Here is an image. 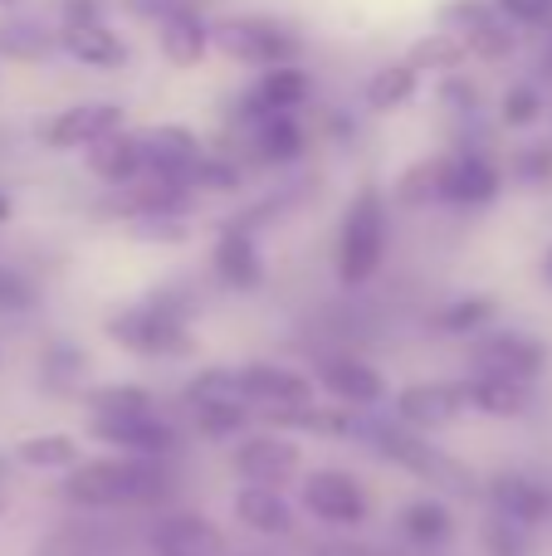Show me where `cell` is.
Segmentation results:
<instances>
[{
  "instance_id": "cell-1",
  "label": "cell",
  "mask_w": 552,
  "mask_h": 556,
  "mask_svg": "<svg viewBox=\"0 0 552 556\" xmlns=\"http://www.w3.org/2000/svg\"><path fill=\"white\" fill-rule=\"evenodd\" d=\"M64 493L84 508H147V503L172 498V473L137 459H98L74 469Z\"/></svg>"
},
{
  "instance_id": "cell-2",
  "label": "cell",
  "mask_w": 552,
  "mask_h": 556,
  "mask_svg": "<svg viewBox=\"0 0 552 556\" xmlns=\"http://www.w3.org/2000/svg\"><path fill=\"white\" fill-rule=\"evenodd\" d=\"M215 49L230 54L235 64L250 68H274V64H299L303 39L293 35L284 20L269 15H235V20H215Z\"/></svg>"
},
{
  "instance_id": "cell-3",
  "label": "cell",
  "mask_w": 552,
  "mask_h": 556,
  "mask_svg": "<svg viewBox=\"0 0 552 556\" xmlns=\"http://www.w3.org/2000/svg\"><path fill=\"white\" fill-rule=\"evenodd\" d=\"M381 250H387V205H381V195L367 186V191L348 205V220H342V244H338L342 283H367L381 264Z\"/></svg>"
},
{
  "instance_id": "cell-4",
  "label": "cell",
  "mask_w": 552,
  "mask_h": 556,
  "mask_svg": "<svg viewBox=\"0 0 552 556\" xmlns=\"http://www.w3.org/2000/svg\"><path fill=\"white\" fill-rule=\"evenodd\" d=\"M313 93V78L303 64H274V68H260V84L250 88V93L240 98L244 108V123H260V117L269 113H293V108H303Z\"/></svg>"
},
{
  "instance_id": "cell-5",
  "label": "cell",
  "mask_w": 552,
  "mask_h": 556,
  "mask_svg": "<svg viewBox=\"0 0 552 556\" xmlns=\"http://www.w3.org/2000/svg\"><path fill=\"white\" fill-rule=\"evenodd\" d=\"M123 132V108L117 103H74L64 113H54V123L45 127V142L54 152H78V147H93L103 137Z\"/></svg>"
},
{
  "instance_id": "cell-6",
  "label": "cell",
  "mask_w": 552,
  "mask_h": 556,
  "mask_svg": "<svg viewBox=\"0 0 552 556\" xmlns=\"http://www.w3.org/2000/svg\"><path fill=\"white\" fill-rule=\"evenodd\" d=\"M156 49H162L166 64L196 68L215 49V29L196 5H181V10H172V15L156 25Z\"/></svg>"
},
{
  "instance_id": "cell-7",
  "label": "cell",
  "mask_w": 552,
  "mask_h": 556,
  "mask_svg": "<svg viewBox=\"0 0 552 556\" xmlns=\"http://www.w3.org/2000/svg\"><path fill=\"white\" fill-rule=\"evenodd\" d=\"M499 195V166L479 152L465 156H446V172H440V201L450 205H489Z\"/></svg>"
},
{
  "instance_id": "cell-8",
  "label": "cell",
  "mask_w": 552,
  "mask_h": 556,
  "mask_svg": "<svg viewBox=\"0 0 552 556\" xmlns=\"http://www.w3.org/2000/svg\"><path fill=\"white\" fill-rule=\"evenodd\" d=\"M152 552L156 556H230L221 532H215L205 518H191V513L156 518L152 522Z\"/></svg>"
},
{
  "instance_id": "cell-9",
  "label": "cell",
  "mask_w": 552,
  "mask_h": 556,
  "mask_svg": "<svg viewBox=\"0 0 552 556\" xmlns=\"http://www.w3.org/2000/svg\"><path fill=\"white\" fill-rule=\"evenodd\" d=\"M127 552V532L113 522H64L35 547V556H117Z\"/></svg>"
},
{
  "instance_id": "cell-10",
  "label": "cell",
  "mask_w": 552,
  "mask_h": 556,
  "mask_svg": "<svg viewBox=\"0 0 552 556\" xmlns=\"http://www.w3.org/2000/svg\"><path fill=\"white\" fill-rule=\"evenodd\" d=\"M113 337L137 346V352H172V346H181V317L166 303H147V307H137V313L117 317Z\"/></svg>"
},
{
  "instance_id": "cell-11",
  "label": "cell",
  "mask_w": 552,
  "mask_h": 556,
  "mask_svg": "<svg viewBox=\"0 0 552 556\" xmlns=\"http://www.w3.org/2000/svg\"><path fill=\"white\" fill-rule=\"evenodd\" d=\"M372 440H377V450L387 454V459L406 464V469H416V473H430V483L469 489V479L460 473V464H455V459H446V454H436L430 444L411 440V434H401V430H372Z\"/></svg>"
},
{
  "instance_id": "cell-12",
  "label": "cell",
  "mask_w": 552,
  "mask_h": 556,
  "mask_svg": "<svg viewBox=\"0 0 552 556\" xmlns=\"http://www.w3.org/2000/svg\"><path fill=\"white\" fill-rule=\"evenodd\" d=\"M88 172L108 186H133L147 176V147L133 132H113L103 142L88 147Z\"/></svg>"
},
{
  "instance_id": "cell-13",
  "label": "cell",
  "mask_w": 552,
  "mask_h": 556,
  "mask_svg": "<svg viewBox=\"0 0 552 556\" xmlns=\"http://www.w3.org/2000/svg\"><path fill=\"white\" fill-rule=\"evenodd\" d=\"M59 54H68L84 68H123L127 45L117 39V29L103 25H59Z\"/></svg>"
},
{
  "instance_id": "cell-14",
  "label": "cell",
  "mask_w": 552,
  "mask_h": 556,
  "mask_svg": "<svg viewBox=\"0 0 552 556\" xmlns=\"http://www.w3.org/2000/svg\"><path fill=\"white\" fill-rule=\"evenodd\" d=\"M93 430H98V440L123 444V450H133V454H172L176 450V434L166 430L152 410L147 415H98Z\"/></svg>"
},
{
  "instance_id": "cell-15",
  "label": "cell",
  "mask_w": 552,
  "mask_h": 556,
  "mask_svg": "<svg viewBox=\"0 0 552 556\" xmlns=\"http://www.w3.org/2000/svg\"><path fill=\"white\" fill-rule=\"evenodd\" d=\"M303 503H309L323 522H362L367 518V498H362L357 479H348V473H313L309 489H303Z\"/></svg>"
},
{
  "instance_id": "cell-16",
  "label": "cell",
  "mask_w": 552,
  "mask_h": 556,
  "mask_svg": "<svg viewBox=\"0 0 552 556\" xmlns=\"http://www.w3.org/2000/svg\"><path fill=\"white\" fill-rule=\"evenodd\" d=\"M240 391H244V401L274 405V410H299V405L313 401V386L303 376L284 371V366H244Z\"/></svg>"
},
{
  "instance_id": "cell-17",
  "label": "cell",
  "mask_w": 552,
  "mask_h": 556,
  "mask_svg": "<svg viewBox=\"0 0 552 556\" xmlns=\"http://www.w3.org/2000/svg\"><path fill=\"white\" fill-rule=\"evenodd\" d=\"M235 469L244 473L250 483H284L293 469H299V450L279 434H260V440H244L240 454H235Z\"/></svg>"
},
{
  "instance_id": "cell-18",
  "label": "cell",
  "mask_w": 552,
  "mask_h": 556,
  "mask_svg": "<svg viewBox=\"0 0 552 556\" xmlns=\"http://www.w3.org/2000/svg\"><path fill=\"white\" fill-rule=\"evenodd\" d=\"M479 366H485V376L534 381V376L543 371V352H538V342H528V337L499 332V337H489V342L479 346Z\"/></svg>"
},
{
  "instance_id": "cell-19",
  "label": "cell",
  "mask_w": 552,
  "mask_h": 556,
  "mask_svg": "<svg viewBox=\"0 0 552 556\" xmlns=\"http://www.w3.org/2000/svg\"><path fill=\"white\" fill-rule=\"evenodd\" d=\"M323 386L348 405H377L381 391H387L381 376L372 371L367 362H357V356H333V362H323Z\"/></svg>"
},
{
  "instance_id": "cell-20",
  "label": "cell",
  "mask_w": 552,
  "mask_h": 556,
  "mask_svg": "<svg viewBox=\"0 0 552 556\" xmlns=\"http://www.w3.org/2000/svg\"><path fill=\"white\" fill-rule=\"evenodd\" d=\"M465 401H469V395L455 391V386H411V391L401 395L397 410L406 415L411 425H426V430H436V425H450V420H455Z\"/></svg>"
},
{
  "instance_id": "cell-21",
  "label": "cell",
  "mask_w": 552,
  "mask_h": 556,
  "mask_svg": "<svg viewBox=\"0 0 552 556\" xmlns=\"http://www.w3.org/2000/svg\"><path fill=\"white\" fill-rule=\"evenodd\" d=\"M421 88V68L411 59H397V64H381L377 74L367 78V108L372 113H397L416 98Z\"/></svg>"
},
{
  "instance_id": "cell-22",
  "label": "cell",
  "mask_w": 552,
  "mask_h": 556,
  "mask_svg": "<svg viewBox=\"0 0 552 556\" xmlns=\"http://www.w3.org/2000/svg\"><path fill=\"white\" fill-rule=\"evenodd\" d=\"M235 513H240V522H250L254 532H269V538H279V532L293 528L289 503H284L279 489H269V483H250V489H240Z\"/></svg>"
},
{
  "instance_id": "cell-23",
  "label": "cell",
  "mask_w": 552,
  "mask_h": 556,
  "mask_svg": "<svg viewBox=\"0 0 552 556\" xmlns=\"http://www.w3.org/2000/svg\"><path fill=\"white\" fill-rule=\"evenodd\" d=\"M254 152L274 166H289L303 156V127L293 113H269L254 123Z\"/></svg>"
},
{
  "instance_id": "cell-24",
  "label": "cell",
  "mask_w": 552,
  "mask_h": 556,
  "mask_svg": "<svg viewBox=\"0 0 552 556\" xmlns=\"http://www.w3.org/2000/svg\"><path fill=\"white\" fill-rule=\"evenodd\" d=\"M406 59L421 68V74L446 78V74H460V68L469 64V45L460 35H450V29H436V35H421Z\"/></svg>"
},
{
  "instance_id": "cell-25",
  "label": "cell",
  "mask_w": 552,
  "mask_h": 556,
  "mask_svg": "<svg viewBox=\"0 0 552 556\" xmlns=\"http://www.w3.org/2000/svg\"><path fill=\"white\" fill-rule=\"evenodd\" d=\"M215 269L230 288H254L260 283V254H254L250 230H225L215 244Z\"/></svg>"
},
{
  "instance_id": "cell-26",
  "label": "cell",
  "mask_w": 552,
  "mask_h": 556,
  "mask_svg": "<svg viewBox=\"0 0 552 556\" xmlns=\"http://www.w3.org/2000/svg\"><path fill=\"white\" fill-rule=\"evenodd\" d=\"M494 508L509 513L514 522H528V528H534L538 518H548V493L538 489L534 479H514V473H509V479L494 483Z\"/></svg>"
},
{
  "instance_id": "cell-27",
  "label": "cell",
  "mask_w": 552,
  "mask_h": 556,
  "mask_svg": "<svg viewBox=\"0 0 552 556\" xmlns=\"http://www.w3.org/2000/svg\"><path fill=\"white\" fill-rule=\"evenodd\" d=\"M401 532H406L411 542H421V547H440V542H450V513L440 508L436 498H416L406 513H401Z\"/></svg>"
},
{
  "instance_id": "cell-28",
  "label": "cell",
  "mask_w": 552,
  "mask_h": 556,
  "mask_svg": "<svg viewBox=\"0 0 552 556\" xmlns=\"http://www.w3.org/2000/svg\"><path fill=\"white\" fill-rule=\"evenodd\" d=\"M465 395L489 415H518L528 405L524 381H509V376H479L475 386H465Z\"/></svg>"
},
{
  "instance_id": "cell-29",
  "label": "cell",
  "mask_w": 552,
  "mask_h": 556,
  "mask_svg": "<svg viewBox=\"0 0 552 556\" xmlns=\"http://www.w3.org/2000/svg\"><path fill=\"white\" fill-rule=\"evenodd\" d=\"M465 45H469V59H479V64H504V59L518 54V25L494 15L485 29H475Z\"/></svg>"
},
{
  "instance_id": "cell-30",
  "label": "cell",
  "mask_w": 552,
  "mask_h": 556,
  "mask_svg": "<svg viewBox=\"0 0 552 556\" xmlns=\"http://www.w3.org/2000/svg\"><path fill=\"white\" fill-rule=\"evenodd\" d=\"M494 15H499L494 0H446V5L436 10V25L450 29V35H460V39H469L475 29H485Z\"/></svg>"
},
{
  "instance_id": "cell-31",
  "label": "cell",
  "mask_w": 552,
  "mask_h": 556,
  "mask_svg": "<svg viewBox=\"0 0 552 556\" xmlns=\"http://www.w3.org/2000/svg\"><path fill=\"white\" fill-rule=\"evenodd\" d=\"M543 113H548V98H543L538 84H509L504 98H499V117H504V127H534Z\"/></svg>"
},
{
  "instance_id": "cell-32",
  "label": "cell",
  "mask_w": 552,
  "mask_h": 556,
  "mask_svg": "<svg viewBox=\"0 0 552 556\" xmlns=\"http://www.w3.org/2000/svg\"><path fill=\"white\" fill-rule=\"evenodd\" d=\"M78 459V444L68 434H35V440L20 444V464L29 469H68Z\"/></svg>"
},
{
  "instance_id": "cell-33",
  "label": "cell",
  "mask_w": 552,
  "mask_h": 556,
  "mask_svg": "<svg viewBox=\"0 0 552 556\" xmlns=\"http://www.w3.org/2000/svg\"><path fill=\"white\" fill-rule=\"evenodd\" d=\"M485 547L489 556H528V522H514L509 513H494L485 522Z\"/></svg>"
},
{
  "instance_id": "cell-34",
  "label": "cell",
  "mask_w": 552,
  "mask_h": 556,
  "mask_svg": "<svg viewBox=\"0 0 552 556\" xmlns=\"http://www.w3.org/2000/svg\"><path fill=\"white\" fill-rule=\"evenodd\" d=\"M88 401H93L98 415H147L152 410V395H147L142 386H98Z\"/></svg>"
},
{
  "instance_id": "cell-35",
  "label": "cell",
  "mask_w": 552,
  "mask_h": 556,
  "mask_svg": "<svg viewBox=\"0 0 552 556\" xmlns=\"http://www.w3.org/2000/svg\"><path fill=\"white\" fill-rule=\"evenodd\" d=\"M0 49L15 59H45L49 49H59V35H45L39 25H10L5 35H0Z\"/></svg>"
},
{
  "instance_id": "cell-36",
  "label": "cell",
  "mask_w": 552,
  "mask_h": 556,
  "mask_svg": "<svg viewBox=\"0 0 552 556\" xmlns=\"http://www.w3.org/2000/svg\"><path fill=\"white\" fill-rule=\"evenodd\" d=\"M499 15L514 20L518 29H548L552 25V0H494Z\"/></svg>"
},
{
  "instance_id": "cell-37",
  "label": "cell",
  "mask_w": 552,
  "mask_h": 556,
  "mask_svg": "<svg viewBox=\"0 0 552 556\" xmlns=\"http://www.w3.org/2000/svg\"><path fill=\"white\" fill-rule=\"evenodd\" d=\"M489 313H494V307H489L485 298H465V303L446 307L440 327H446V332H475V327H485V323H489Z\"/></svg>"
},
{
  "instance_id": "cell-38",
  "label": "cell",
  "mask_w": 552,
  "mask_h": 556,
  "mask_svg": "<svg viewBox=\"0 0 552 556\" xmlns=\"http://www.w3.org/2000/svg\"><path fill=\"white\" fill-rule=\"evenodd\" d=\"M514 166H518V181H528V186H548L552 181V152H548L543 142L524 147Z\"/></svg>"
},
{
  "instance_id": "cell-39",
  "label": "cell",
  "mask_w": 552,
  "mask_h": 556,
  "mask_svg": "<svg viewBox=\"0 0 552 556\" xmlns=\"http://www.w3.org/2000/svg\"><path fill=\"white\" fill-rule=\"evenodd\" d=\"M440 103L455 108V113H475V108H479V88L469 84L465 74H446V84H440Z\"/></svg>"
},
{
  "instance_id": "cell-40",
  "label": "cell",
  "mask_w": 552,
  "mask_h": 556,
  "mask_svg": "<svg viewBox=\"0 0 552 556\" xmlns=\"http://www.w3.org/2000/svg\"><path fill=\"white\" fill-rule=\"evenodd\" d=\"M29 303H35V293H29L25 278L0 269V307H10V313H15V307H29Z\"/></svg>"
},
{
  "instance_id": "cell-41",
  "label": "cell",
  "mask_w": 552,
  "mask_h": 556,
  "mask_svg": "<svg viewBox=\"0 0 552 556\" xmlns=\"http://www.w3.org/2000/svg\"><path fill=\"white\" fill-rule=\"evenodd\" d=\"M108 0H64V25H103Z\"/></svg>"
},
{
  "instance_id": "cell-42",
  "label": "cell",
  "mask_w": 552,
  "mask_h": 556,
  "mask_svg": "<svg viewBox=\"0 0 552 556\" xmlns=\"http://www.w3.org/2000/svg\"><path fill=\"white\" fill-rule=\"evenodd\" d=\"M313 556H387V552H372V547H348V542H323V547H313Z\"/></svg>"
},
{
  "instance_id": "cell-43",
  "label": "cell",
  "mask_w": 552,
  "mask_h": 556,
  "mask_svg": "<svg viewBox=\"0 0 552 556\" xmlns=\"http://www.w3.org/2000/svg\"><path fill=\"white\" fill-rule=\"evenodd\" d=\"M538 64H543V74L552 78V25L543 29V54H538Z\"/></svg>"
},
{
  "instance_id": "cell-44",
  "label": "cell",
  "mask_w": 552,
  "mask_h": 556,
  "mask_svg": "<svg viewBox=\"0 0 552 556\" xmlns=\"http://www.w3.org/2000/svg\"><path fill=\"white\" fill-rule=\"evenodd\" d=\"M5 220H10V195L0 191V225H5Z\"/></svg>"
},
{
  "instance_id": "cell-45",
  "label": "cell",
  "mask_w": 552,
  "mask_h": 556,
  "mask_svg": "<svg viewBox=\"0 0 552 556\" xmlns=\"http://www.w3.org/2000/svg\"><path fill=\"white\" fill-rule=\"evenodd\" d=\"M543 274H548V283H552V250H548V264H543Z\"/></svg>"
},
{
  "instance_id": "cell-46",
  "label": "cell",
  "mask_w": 552,
  "mask_h": 556,
  "mask_svg": "<svg viewBox=\"0 0 552 556\" xmlns=\"http://www.w3.org/2000/svg\"><path fill=\"white\" fill-rule=\"evenodd\" d=\"M0 508H5V489H0Z\"/></svg>"
},
{
  "instance_id": "cell-47",
  "label": "cell",
  "mask_w": 552,
  "mask_h": 556,
  "mask_svg": "<svg viewBox=\"0 0 552 556\" xmlns=\"http://www.w3.org/2000/svg\"><path fill=\"white\" fill-rule=\"evenodd\" d=\"M5 5H15V0H0V10H5Z\"/></svg>"
},
{
  "instance_id": "cell-48",
  "label": "cell",
  "mask_w": 552,
  "mask_h": 556,
  "mask_svg": "<svg viewBox=\"0 0 552 556\" xmlns=\"http://www.w3.org/2000/svg\"><path fill=\"white\" fill-rule=\"evenodd\" d=\"M191 5H196V0H191Z\"/></svg>"
}]
</instances>
